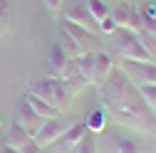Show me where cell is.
<instances>
[{
	"label": "cell",
	"instance_id": "1",
	"mask_svg": "<svg viewBox=\"0 0 156 153\" xmlns=\"http://www.w3.org/2000/svg\"><path fill=\"white\" fill-rule=\"evenodd\" d=\"M99 97L104 101L107 116L114 119L119 126H126L139 133H156V116L146 106L139 87H136L129 76L114 64L109 76L99 84Z\"/></svg>",
	"mask_w": 156,
	"mask_h": 153
},
{
	"label": "cell",
	"instance_id": "2",
	"mask_svg": "<svg viewBox=\"0 0 156 153\" xmlns=\"http://www.w3.org/2000/svg\"><path fill=\"white\" fill-rule=\"evenodd\" d=\"M27 91H32L35 97L45 99L50 106H55L57 111H62V114H65V109L72 101V91L67 89L62 76H50L47 74V76H40V79H32Z\"/></svg>",
	"mask_w": 156,
	"mask_h": 153
},
{
	"label": "cell",
	"instance_id": "3",
	"mask_svg": "<svg viewBox=\"0 0 156 153\" xmlns=\"http://www.w3.org/2000/svg\"><path fill=\"white\" fill-rule=\"evenodd\" d=\"M109 37H112V52L122 62H154L149 57V52L141 47L139 35L134 30H116Z\"/></svg>",
	"mask_w": 156,
	"mask_h": 153
},
{
	"label": "cell",
	"instance_id": "4",
	"mask_svg": "<svg viewBox=\"0 0 156 153\" xmlns=\"http://www.w3.org/2000/svg\"><path fill=\"white\" fill-rule=\"evenodd\" d=\"M60 15H62V20L67 22H74V25H80L94 35H99V27H97L94 22V17L89 15V8H87V0H65L62 8H60Z\"/></svg>",
	"mask_w": 156,
	"mask_h": 153
},
{
	"label": "cell",
	"instance_id": "5",
	"mask_svg": "<svg viewBox=\"0 0 156 153\" xmlns=\"http://www.w3.org/2000/svg\"><path fill=\"white\" fill-rule=\"evenodd\" d=\"M69 124H72V121L65 116V114H60V116H55V119H45V121L40 124V128L32 133V141L40 143L42 148L55 146L57 141H60V136L69 128Z\"/></svg>",
	"mask_w": 156,
	"mask_h": 153
},
{
	"label": "cell",
	"instance_id": "6",
	"mask_svg": "<svg viewBox=\"0 0 156 153\" xmlns=\"http://www.w3.org/2000/svg\"><path fill=\"white\" fill-rule=\"evenodd\" d=\"M109 17L116 22L119 30H134V32L141 30V25H139V8L131 5V3L119 0L114 8H109Z\"/></svg>",
	"mask_w": 156,
	"mask_h": 153
},
{
	"label": "cell",
	"instance_id": "7",
	"mask_svg": "<svg viewBox=\"0 0 156 153\" xmlns=\"http://www.w3.org/2000/svg\"><path fill=\"white\" fill-rule=\"evenodd\" d=\"M119 69L136 87L156 84V62H119Z\"/></svg>",
	"mask_w": 156,
	"mask_h": 153
},
{
	"label": "cell",
	"instance_id": "8",
	"mask_svg": "<svg viewBox=\"0 0 156 153\" xmlns=\"http://www.w3.org/2000/svg\"><path fill=\"white\" fill-rule=\"evenodd\" d=\"M12 121L17 124V126H23L27 133H30V136H32V133L37 131V128H40V124L45 121L42 116H40V114H37L30 104H27V99L23 97L20 101H17L15 104V109H12Z\"/></svg>",
	"mask_w": 156,
	"mask_h": 153
},
{
	"label": "cell",
	"instance_id": "9",
	"mask_svg": "<svg viewBox=\"0 0 156 153\" xmlns=\"http://www.w3.org/2000/svg\"><path fill=\"white\" fill-rule=\"evenodd\" d=\"M60 27L72 37L77 45L82 47V52H94V49H97V45H99V40H97V35H94V32H89V30H84V27H80V25H74V22L62 20V22H60Z\"/></svg>",
	"mask_w": 156,
	"mask_h": 153
},
{
	"label": "cell",
	"instance_id": "10",
	"mask_svg": "<svg viewBox=\"0 0 156 153\" xmlns=\"http://www.w3.org/2000/svg\"><path fill=\"white\" fill-rule=\"evenodd\" d=\"M114 69V59H112V54L109 52H104V49H97L94 52V76H92V84L94 87H99L107 76H109V72Z\"/></svg>",
	"mask_w": 156,
	"mask_h": 153
},
{
	"label": "cell",
	"instance_id": "11",
	"mask_svg": "<svg viewBox=\"0 0 156 153\" xmlns=\"http://www.w3.org/2000/svg\"><path fill=\"white\" fill-rule=\"evenodd\" d=\"M69 64V57L67 52L57 45V40L50 45V54H47V69H50V76H62L65 67Z\"/></svg>",
	"mask_w": 156,
	"mask_h": 153
},
{
	"label": "cell",
	"instance_id": "12",
	"mask_svg": "<svg viewBox=\"0 0 156 153\" xmlns=\"http://www.w3.org/2000/svg\"><path fill=\"white\" fill-rule=\"evenodd\" d=\"M32 136L23 128V126H17L15 121L10 124V128H8V133H5V146H10V148H15V151H20L27 141H30Z\"/></svg>",
	"mask_w": 156,
	"mask_h": 153
},
{
	"label": "cell",
	"instance_id": "13",
	"mask_svg": "<svg viewBox=\"0 0 156 153\" xmlns=\"http://www.w3.org/2000/svg\"><path fill=\"white\" fill-rule=\"evenodd\" d=\"M94 52H82L80 57H74V67H77V72L84 76L87 84H92V76H94Z\"/></svg>",
	"mask_w": 156,
	"mask_h": 153
},
{
	"label": "cell",
	"instance_id": "14",
	"mask_svg": "<svg viewBox=\"0 0 156 153\" xmlns=\"http://www.w3.org/2000/svg\"><path fill=\"white\" fill-rule=\"evenodd\" d=\"M25 99H27V104H30V106H32V109H35L37 114H40L42 119H55V116H60V114H62V111H57L55 106H50V104H47L45 99L35 97L32 91H27V94H25Z\"/></svg>",
	"mask_w": 156,
	"mask_h": 153
},
{
	"label": "cell",
	"instance_id": "15",
	"mask_svg": "<svg viewBox=\"0 0 156 153\" xmlns=\"http://www.w3.org/2000/svg\"><path fill=\"white\" fill-rule=\"evenodd\" d=\"M84 133H87V124H84V121H72V124H69V128L60 136V141H57V143L74 146L77 141H82V138H84Z\"/></svg>",
	"mask_w": 156,
	"mask_h": 153
},
{
	"label": "cell",
	"instance_id": "16",
	"mask_svg": "<svg viewBox=\"0 0 156 153\" xmlns=\"http://www.w3.org/2000/svg\"><path fill=\"white\" fill-rule=\"evenodd\" d=\"M15 20V5L12 0H0V37H5Z\"/></svg>",
	"mask_w": 156,
	"mask_h": 153
},
{
	"label": "cell",
	"instance_id": "17",
	"mask_svg": "<svg viewBox=\"0 0 156 153\" xmlns=\"http://www.w3.org/2000/svg\"><path fill=\"white\" fill-rule=\"evenodd\" d=\"M107 111L104 109H92L89 111V116L84 119V124H87V131L89 133H102L104 128H107Z\"/></svg>",
	"mask_w": 156,
	"mask_h": 153
},
{
	"label": "cell",
	"instance_id": "18",
	"mask_svg": "<svg viewBox=\"0 0 156 153\" xmlns=\"http://www.w3.org/2000/svg\"><path fill=\"white\" fill-rule=\"evenodd\" d=\"M55 40H57V45H60L65 52H67V57H69V59H74V57H80L82 54V47L80 45H77L74 40H72V37L60 27V30H57V37H55Z\"/></svg>",
	"mask_w": 156,
	"mask_h": 153
},
{
	"label": "cell",
	"instance_id": "19",
	"mask_svg": "<svg viewBox=\"0 0 156 153\" xmlns=\"http://www.w3.org/2000/svg\"><path fill=\"white\" fill-rule=\"evenodd\" d=\"M114 153H141V143L131 136H114Z\"/></svg>",
	"mask_w": 156,
	"mask_h": 153
},
{
	"label": "cell",
	"instance_id": "20",
	"mask_svg": "<svg viewBox=\"0 0 156 153\" xmlns=\"http://www.w3.org/2000/svg\"><path fill=\"white\" fill-rule=\"evenodd\" d=\"M87 8H89V15L94 17L97 27H99V20L109 17V5L104 3V0H87Z\"/></svg>",
	"mask_w": 156,
	"mask_h": 153
},
{
	"label": "cell",
	"instance_id": "21",
	"mask_svg": "<svg viewBox=\"0 0 156 153\" xmlns=\"http://www.w3.org/2000/svg\"><path fill=\"white\" fill-rule=\"evenodd\" d=\"M72 153H97V141H94V136H92L89 131L84 133L82 141H77L72 146Z\"/></svg>",
	"mask_w": 156,
	"mask_h": 153
},
{
	"label": "cell",
	"instance_id": "22",
	"mask_svg": "<svg viewBox=\"0 0 156 153\" xmlns=\"http://www.w3.org/2000/svg\"><path fill=\"white\" fill-rule=\"evenodd\" d=\"M139 91H141L146 106L151 109V114L156 116V84H144V87H139Z\"/></svg>",
	"mask_w": 156,
	"mask_h": 153
},
{
	"label": "cell",
	"instance_id": "23",
	"mask_svg": "<svg viewBox=\"0 0 156 153\" xmlns=\"http://www.w3.org/2000/svg\"><path fill=\"white\" fill-rule=\"evenodd\" d=\"M139 25H141L144 32H149L151 37H156V15H146V12H141V8H139Z\"/></svg>",
	"mask_w": 156,
	"mask_h": 153
},
{
	"label": "cell",
	"instance_id": "24",
	"mask_svg": "<svg viewBox=\"0 0 156 153\" xmlns=\"http://www.w3.org/2000/svg\"><path fill=\"white\" fill-rule=\"evenodd\" d=\"M116 30H119V27H116V22L112 20V17H104V20H99V35H114Z\"/></svg>",
	"mask_w": 156,
	"mask_h": 153
},
{
	"label": "cell",
	"instance_id": "25",
	"mask_svg": "<svg viewBox=\"0 0 156 153\" xmlns=\"http://www.w3.org/2000/svg\"><path fill=\"white\" fill-rule=\"evenodd\" d=\"M17 153H45V148H42L40 143H35V141L30 138V141H27V143H25L20 151H17Z\"/></svg>",
	"mask_w": 156,
	"mask_h": 153
},
{
	"label": "cell",
	"instance_id": "26",
	"mask_svg": "<svg viewBox=\"0 0 156 153\" xmlns=\"http://www.w3.org/2000/svg\"><path fill=\"white\" fill-rule=\"evenodd\" d=\"M62 3H65V0H42V5H45V10H47V12H52V15H57V12H60Z\"/></svg>",
	"mask_w": 156,
	"mask_h": 153
},
{
	"label": "cell",
	"instance_id": "27",
	"mask_svg": "<svg viewBox=\"0 0 156 153\" xmlns=\"http://www.w3.org/2000/svg\"><path fill=\"white\" fill-rule=\"evenodd\" d=\"M0 153H17L15 148H10V146H3V148H0Z\"/></svg>",
	"mask_w": 156,
	"mask_h": 153
}]
</instances>
